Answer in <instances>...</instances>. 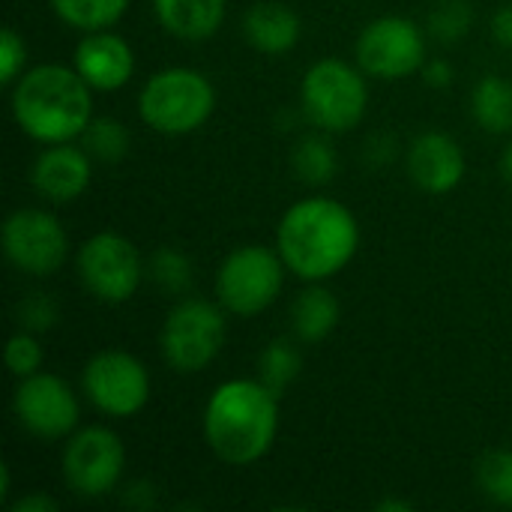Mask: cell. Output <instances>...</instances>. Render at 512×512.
<instances>
[{
  "label": "cell",
  "instance_id": "obj_1",
  "mask_svg": "<svg viewBox=\"0 0 512 512\" xmlns=\"http://www.w3.org/2000/svg\"><path fill=\"white\" fill-rule=\"evenodd\" d=\"M276 249L291 273L306 282L333 279L360 249V225L336 198H303L285 210Z\"/></svg>",
  "mask_w": 512,
  "mask_h": 512
},
{
  "label": "cell",
  "instance_id": "obj_2",
  "mask_svg": "<svg viewBox=\"0 0 512 512\" xmlns=\"http://www.w3.org/2000/svg\"><path fill=\"white\" fill-rule=\"evenodd\" d=\"M279 432V393L261 378H234L213 390L204 408L207 447L228 465L264 459Z\"/></svg>",
  "mask_w": 512,
  "mask_h": 512
},
{
  "label": "cell",
  "instance_id": "obj_3",
  "mask_svg": "<svg viewBox=\"0 0 512 512\" xmlns=\"http://www.w3.org/2000/svg\"><path fill=\"white\" fill-rule=\"evenodd\" d=\"M12 117L39 144L75 141L93 120V87L75 66H36L12 84Z\"/></svg>",
  "mask_w": 512,
  "mask_h": 512
},
{
  "label": "cell",
  "instance_id": "obj_4",
  "mask_svg": "<svg viewBox=\"0 0 512 512\" xmlns=\"http://www.w3.org/2000/svg\"><path fill=\"white\" fill-rule=\"evenodd\" d=\"M138 111L153 132L180 138L210 120L216 111V90L204 72L171 66L144 81L138 93Z\"/></svg>",
  "mask_w": 512,
  "mask_h": 512
},
{
  "label": "cell",
  "instance_id": "obj_5",
  "mask_svg": "<svg viewBox=\"0 0 512 512\" xmlns=\"http://www.w3.org/2000/svg\"><path fill=\"white\" fill-rule=\"evenodd\" d=\"M300 102L312 126L324 132H351L354 126H360L369 108L363 69L339 57H324L312 63L303 75Z\"/></svg>",
  "mask_w": 512,
  "mask_h": 512
},
{
  "label": "cell",
  "instance_id": "obj_6",
  "mask_svg": "<svg viewBox=\"0 0 512 512\" xmlns=\"http://www.w3.org/2000/svg\"><path fill=\"white\" fill-rule=\"evenodd\" d=\"M225 309L201 300L183 297L165 318L159 333V348L165 363L180 375L204 372L225 345Z\"/></svg>",
  "mask_w": 512,
  "mask_h": 512
},
{
  "label": "cell",
  "instance_id": "obj_7",
  "mask_svg": "<svg viewBox=\"0 0 512 512\" xmlns=\"http://www.w3.org/2000/svg\"><path fill=\"white\" fill-rule=\"evenodd\" d=\"M285 261L279 249L267 246H240L234 249L216 273L219 306L231 315L252 318L270 309L285 285Z\"/></svg>",
  "mask_w": 512,
  "mask_h": 512
},
{
  "label": "cell",
  "instance_id": "obj_8",
  "mask_svg": "<svg viewBox=\"0 0 512 512\" xmlns=\"http://www.w3.org/2000/svg\"><path fill=\"white\" fill-rule=\"evenodd\" d=\"M78 276L96 300L120 306L141 288L144 261L132 240L114 231H99L78 249Z\"/></svg>",
  "mask_w": 512,
  "mask_h": 512
},
{
  "label": "cell",
  "instance_id": "obj_9",
  "mask_svg": "<svg viewBox=\"0 0 512 512\" xmlns=\"http://www.w3.org/2000/svg\"><path fill=\"white\" fill-rule=\"evenodd\" d=\"M126 468V447L123 441L105 426H87L69 435L63 447V483L78 498H105L111 495Z\"/></svg>",
  "mask_w": 512,
  "mask_h": 512
},
{
  "label": "cell",
  "instance_id": "obj_10",
  "mask_svg": "<svg viewBox=\"0 0 512 512\" xmlns=\"http://www.w3.org/2000/svg\"><path fill=\"white\" fill-rule=\"evenodd\" d=\"M357 66L384 81H399L423 69L426 57V33L420 24L402 15H384L363 27L357 36Z\"/></svg>",
  "mask_w": 512,
  "mask_h": 512
},
{
  "label": "cell",
  "instance_id": "obj_11",
  "mask_svg": "<svg viewBox=\"0 0 512 512\" xmlns=\"http://www.w3.org/2000/svg\"><path fill=\"white\" fill-rule=\"evenodd\" d=\"M81 387L90 405L114 420L135 417L150 402V372L126 351H99L90 357Z\"/></svg>",
  "mask_w": 512,
  "mask_h": 512
},
{
  "label": "cell",
  "instance_id": "obj_12",
  "mask_svg": "<svg viewBox=\"0 0 512 512\" xmlns=\"http://www.w3.org/2000/svg\"><path fill=\"white\" fill-rule=\"evenodd\" d=\"M3 252L12 267L30 276H51L69 255V237L60 219L39 207L15 210L3 225Z\"/></svg>",
  "mask_w": 512,
  "mask_h": 512
},
{
  "label": "cell",
  "instance_id": "obj_13",
  "mask_svg": "<svg viewBox=\"0 0 512 512\" xmlns=\"http://www.w3.org/2000/svg\"><path fill=\"white\" fill-rule=\"evenodd\" d=\"M12 411L18 423L42 441L69 438L81 417L72 387L63 378L48 375V372L21 378L12 396Z\"/></svg>",
  "mask_w": 512,
  "mask_h": 512
},
{
  "label": "cell",
  "instance_id": "obj_14",
  "mask_svg": "<svg viewBox=\"0 0 512 512\" xmlns=\"http://www.w3.org/2000/svg\"><path fill=\"white\" fill-rule=\"evenodd\" d=\"M93 177V156L84 147L66 144H45L30 168L33 189L51 204H69L81 198Z\"/></svg>",
  "mask_w": 512,
  "mask_h": 512
},
{
  "label": "cell",
  "instance_id": "obj_15",
  "mask_svg": "<svg viewBox=\"0 0 512 512\" xmlns=\"http://www.w3.org/2000/svg\"><path fill=\"white\" fill-rule=\"evenodd\" d=\"M408 174L429 195L453 192L465 177V153L447 132L429 129L408 150Z\"/></svg>",
  "mask_w": 512,
  "mask_h": 512
},
{
  "label": "cell",
  "instance_id": "obj_16",
  "mask_svg": "<svg viewBox=\"0 0 512 512\" xmlns=\"http://www.w3.org/2000/svg\"><path fill=\"white\" fill-rule=\"evenodd\" d=\"M72 66L96 93H111L132 78L135 54L123 36L111 30H93L78 42Z\"/></svg>",
  "mask_w": 512,
  "mask_h": 512
},
{
  "label": "cell",
  "instance_id": "obj_17",
  "mask_svg": "<svg viewBox=\"0 0 512 512\" xmlns=\"http://www.w3.org/2000/svg\"><path fill=\"white\" fill-rule=\"evenodd\" d=\"M243 30L252 48H258L261 54H285L300 42L303 24L300 15L279 0H264L249 6L246 18H243Z\"/></svg>",
  "mask_w": 512,
  "mask_h": 512
},
{
  "label": "cell",
  "instance_id": "obj_18",
  "mask_svg": "<svg viewBox=\"0 0 512 512\" xmlns=\"http://www.w3.org/2000/svg\"><path fill=\"white\" fill-rule=\"evenodd\" d=\"M225 9V0H153L159 24L183 42H204L216 36L225 21Z\"/></svg>",
  "mask_w": 512,
  "mask_h": 512
},
{
  "label": "cell",
  "instance_id": "obj_19",
  "mask_svg": "<svg viewBox=\"0 0 512 512\" xmlns=\"http://www.w3.org/2000/svg\"><path fill=\"white\" fill-rule=\"evenodd\" d=\"M339 315H342V309H339L336 294L312 282V288H306V291L294 300V312H291L294 333H297V339L306 342V345L324 342V339L336 330Z\"/></svg>",
  "mask_w": 512,
  "mask_h": 512
},
{
  "label": "cell",
  "instance_id": "obj_20",
  "mask_svg": "<svg viewBox=\"0 0 512 512\" xmlns=\"http://www.w3.org/2000/svg\"><path fill=\"white\" fill-rule=\"evenodd\" d=\"M471 114L489 135L512 132V81L504 75H486L471 90Z\"/></svg>",
  "mask_w": 512,
  "mask_h": 512
},
{
  "label": "cell",
  "instance_id": "obj_21",
  "mask_svg": "<svg viewBox=\"0 0 512 512\" xmlns=\"http://www.w3.org/2000/svg\"><path fill=\"white\" fill-rule=\"evenodd\" d=\"M54 15L84 33L93 30H108L111 24H117L132 0H48Z\"/></svg>",
  "mask_w": 512,
  "mask_h": 512
},
{
  "label": "cell",
  "instance_id": "obj_22",
  "mask_svg": "<svg viewBox=\"0 0 512 512\" xmlns=\"http://www.w3.org/2000/svg\"><path fill=\"white\" fill-rule=\"evenodd\" d=\"M294 171L300 174L303 183L327 186L339 171V156L324 135H306L294 147Z\"/></svg>",
  "mask_w": 512,
  "mask_h": 512
},
{
  "label": "cell",
  "instance_id": "obj_23",
  "mask_svg": "<svg viewBox=\"0 0 512 512\" xmlns=\"http://www.w3.org/2000/svg\"><path fill=\"white\" fill-rule=\"evenodd\" d=\"M81 147L96 162L114 165V162L126 159V153L132 147V138H129V129L120 120H114V117H93L90 126L81 135Z\"/></svg>",
  "mask_w": 512,
  "mask_h": 512
},
{
  "label": "cell",
  "instance_id": "obj_24",
  "mask_svg": "<svg viewBox=\"0 0 512 512\" xmlns=\"http://www.w3.org/2000/svg\"><path fill=\"white\" fill-rule=\"evenodd\" d=\"M300 369L303 357L288 339H273L258 357V378L279 396L300 378Z\"/></svg>",
  "mask_w": 512,
  "mask_h": 512
},
{
  "label": "cell",
  "instance_id": "obj_25",
  "mask_svg": "<svg viewBox=\"0 0 512 512\" xmlns=\"http://www.w3.org/2000/svg\"><path fill=\"white\" fill-rule=\"evenodd\" d=\"M147 276L156 282V288H162L165 294L183 297L192 288L195 279V267L189 261L186 252L174 249V246H159L150 261H147Z\"/></svg>",
  "mask_w": 512,
  "mask_h": 512
},
{
  "label": "cell",
  "instance_id": "obj_26",
  "mask_svg": "<svg viewBox=\"0 0 512 512\" xmlns=\"http://www.w3.org/2000/svg\"><path fill=\"white\" fill-rule=\"evenodd\" d=\"M477 486L492 504L512 510V450H489L477 462Z\"/></svg>",
  "mask_w": 512,
  "mask_h": 512
},
{
  "label": "cell",
  "instance_id": "obj_27",
  "mask_svg": "<svg viewBox=\"0 0 512 512\" xmlns=\"http://www.w3.org/2000/svg\"><path fill=\"white\" fill-rule=\"evenodd\" d=\"M474 24V6L468 0H438L429 9V33L438 42H459Z\"/></svg>",
  "mask_w": 512,
  "mask_h": 512
},
{
  "label": "cell",
  "instance_id": "obj_28",
  "mask_svg": "<svg viewBox=\"0 0 512 512\" xmlns=\"http://www.w3.org/2000/svg\"><path fill=\"white\" fill-rule=\"evenodd\" d=\"M15 318H18V327L27 330V333H48L57 327L60 321V306L51 294H42V291H33L27 294L24 300H18L15 306Z\"/></svg>",
  "mask_w": 512,
  "mask_h": 512
},
{
  "label": "cell",
  "instance_id": "obj_29",
  "mask_svg": "<svg viewBox=\"0 0 512 512\" xmlns=\"http://www.w3.org/2000/svg\"><path fill=\"white\" fill-rule=\"evenodd\" d=\"M45 363V351H42V342L36 339V333H27V330H18L9 345H6V366L15 378H30L42 369Z\"/></svg>",
  "mask_w": 512,
  "mask_h": 512
},
{
  "label": "cell",
  "instance_id": "obj_30",
  "mask_svg": "<svg viewBox=\"0 0 512 512\" xmlns=\"http://www.w3.org/2000/svg\"><path fill=\"white\" fill-rule=\"evenodd\" d=\"M27 63V42L21 39V33L15 27H3L0 36V81L3 84H15L24 72Z\"/></svg>",
  "mask_w": 512,
  "mask_h": 512
},
{
  "label": "cell",
  "instance_id": "obj_31",
  "mask_svg": "<svg viewBox=\"0 0 512 512\" xmlns=\"http://www.w3.org/2000/svg\"><path fill=\"white\" fill-rule=\"evenodd\" d=\"M420 72H423L426 84H429V87H438V90L450 87V84H453V78H456V69H453V63H450V60H441V57H435V60H426Z\"/></svg>",
  "mask_w": 512,
  "mask_h": 512
},
{
  "label": "cell",
  "instance_id": "obj_32",
  "mask_svg": "<svg viewBox=\"0 0 512 512\" xmlns=\"http://www.w3.org/2000/svg\"><path fill=\"white\" fill-rule=\"evenodd\" d=\"M396 153H399V147H396V138L393 135H375L366 144V156H369L372 165H387V162L396 159Z\"/></svg>",
  "mask_w": 512,
  "mask_h": 512
},
{
  "label": "cell",
  "instance_id": "obj_33",
  "mask_svg": "<svg viewBox=\"0 0 512 512\" xmlns=\"http://www.w3.org/2000/svg\"><path fill=\"white\" fill-rule=\"evenodd\" d=\"M492 36L498 45L512 48V3L510 6H501L492 18Z\"/></svg>",
  "mask_w": 512,
  "mask_h": 512
},
{
  "label": "cell",
  "instance_id": "obj_34",
  "mask_svg": "<svg viewBox=\"0 0 512 512\" xmlns=\"http://www.w3.org/2000/svg\"><path fill=\"white\" fill-rule=\"evenodd\" d=\"M60 507L54 498H48V495H42V492H33V495H27V498H21V501H15V504H9V510L12 512H54Z\"/></svg>",
  "mask_w": 512,
  "mask_h": 512
},
{
  "label": "cell",
  "instance_id": "obj_35",
  "mask_svg": "<svg viewBox=\"0 0 512 512\" xmlns=\"http://www.w3.org/2000/svg\"><path fill=\"white\" fill-rule=\"evenodd\" d=\"M123 501L135 510H150L156 504V495H153V486L150 483H132L123 495Z\"/></svg>",
  "mask_w": 512,
  "mask_h": 512
},
{
  "label": "cell",
  "instance_id": "obj_36",
  "mask_svg": "<svg viewBox=\"0 0 512 512\" xmlns=\"http://www.w3.org/2000/svg\"><path fill=\"white\" fill-rule=\"evenodd\" d=\"M378 510L384 512H411V504L408 501H381Z\"/></svg>",
  "mask_w": 512,
  "mask_h": 512
},
{
  "label": "cell",
  "instance_id": "obj_37",
  "mask_svg": "<svg viewBox=\"0 0 512 512\" xmlns=\"http://www.w3.org/2000/svg\"><path fill=\"white\" fill-rule=\"evenodd\" d=\"M501 171H504V177L512 183V144L507 147V153H504V159H501Z\"/></svg>",
  "mask_w": 512,
  "mask_h": 512
}]
</instances>
